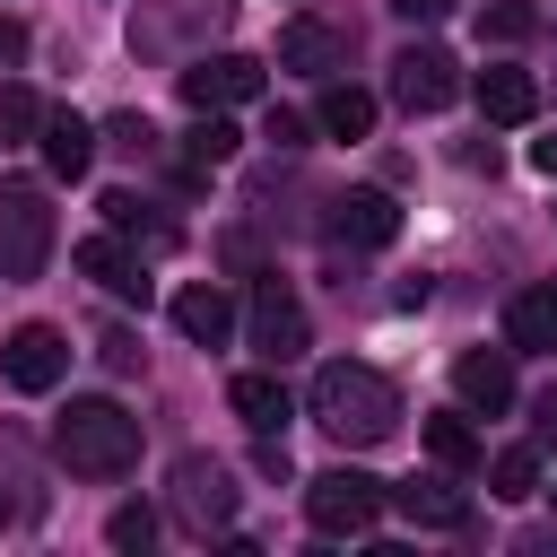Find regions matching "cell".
<instances>
[{"instance_id":"cell-1","label":"cell","mask_w":557,"mask_h":557,"mask_svg":"<svg viewBox=\"0 0 557 557\" xmlns=\"http://www.w3.org/2000/svg\"><path fill=\"white\" fill-rule=\"evenodd\" d=\"M305 409L339 435V444H374V435H392V418H400V392L374 374V366H322L313 374V392H305Z\"/></svg>"},{"instance_id":"cell-2","label":"cell","mask_w":557,"mask_h":557,"mask_svg":"<svg viewBox=\"0 0 557 557\" xmlns=\"http://www.w3.org/2000/svg\"><path fill=\"white\" fill-rule=\"evenodd\" d=\"M52 453L78 470V479H122L139 461V418L122 400H70L52 418Z\"/></svg>"},{"instance_id":"cell-3","label":"cell","mask_w":557,"mask_h":557,"mask_svg":"<svg viewBox=\"0 0 557 557\" xmlns=\"http://www.w3.org/2000/svg\"><path fill=\"white\" fill-rule=\"evenodd\" d=\"M392 505V487L383 479H366V470H322V479H305V522L313 531H331V540H357V531H374V513Z\"/></svg>"},{"instance_id":"cell-4","label":"cell","mask_w":557,"mask_h":557,"mask_svg":"<svg viewBox=\"0 0 557 557\" xmlns=\"http://www.w3.org/2000/svg\"><path fill=\"white\" fill-rule=\"evenodd\" d=\"M52 261V200L35 183L0 191V278H35Z\"/></svg>"},{"instance_id":"cell-5","label":"cell","mask_w":557,"mask_h":557,"mask_svg":"<svg viewBox=\"0 0 557 557\" xmlns=\"http://www.w3.org/2000/svg\"><path fill=\"white\" fill-rule=\"evenodd\" d=\"M174 513H183L191 531H226V522H235V479H226V461L183 453V461H174Z\"/></svg>"},{"instance_id":"cell-6","label":"cell","mask_w":557,"mask_h":557,"mask_svg":"<svg viewBox=\"0 0 557 557\" xmlns=\"http://www.w3.org/2000/svg\"><path fill=\"white\" fill-rule=\"evenodd\" d=\"M0 374H9L17 392H52V383L70 374V339H61L52 322H17V331L0 339Z\"/></svg>"},{"instance_id":"cell-7","label":"cell","mask_w":557,"mask_h":557,"mask_svg":"<svg viewBox=\"0 0 557 557\" xmlns=\"http://www.w3.org/2000/svg\"><path fill=\"white\" fill-rule=\"evenodd\" d=\"M392 96H400L409 113H444V104L461 96V70H453V52H444V44H409V52L392 61Z\"/></svg>"},{"instance_id":"cell-8","label":"cell","mask_w":557,"mask_h":557,"mask_svg":"<svg viewBox=\"0 0 557 557\" xmlns=\"http://www.w3.org/2000/svg\"><path fill=\"white\" fill-rule=\"evenodd\" d=\"M252 348L270 357V366H287L296 348H305V305H296V287L270 270V278H252Z\"/></svg>"},{"instance_id":"cell-9","label":"cell","mask_w":557,"mask_h":557,"mask_svg":"<svg viewBox=\"0 0 557 557\" xmlns=\"http://www.w3.org/2000/svg\"><path fill=\"white\" fill-rule=\"evenodd\" d=\"M244 96H261V61H244V52H200L191 70H183V104L191 113H226V104H244Z\"/></svg>"},{"instance_id":"cell-10","label":"cell","mask_w":557,"mask_h":557,"mask_svg":"<svg viewBox=\"0 0 557 557\" xmlns=\"http://www.w3.org/2000/svg\"><path fill=\"white\" fill-rule=\"evenodd\" d=\"M322 226H331V244L374 252V244H392V235H400V209H392V191H339Z\"/></svg>"},{"instance_id":"cell-11","label":"cell","mask_w":557,"mask_h":557,"mask_svg":"<svg viewBox=\"0 0 557 557\" xmlns=\"http://www.w3.org/2000/svg\"><path fill=\"white\" fill-rule=\"evenodd\" d=\"M278 70L331 78V70H348V35L322 26V17H287V26H278Z\"/></svg>"},{"instance_id":"cell-12","label":"cell","mask_w":557,"mask_h":557,"mask_svg":"<svg viewBox=\"0 0 557 557\" xmlns=\"http://www.w3.org/2000/svg\"><path fill=\"white\" fill-rule=\"evenodd\" d=\"M78 270H87L104 296H122V305H148V270H139V252H131L122 235H87V244H78Z\"/></svg>"},{"instance_id":"cell-13","label":"cell","mask_w":557,"mask_h":557,"mask_svg":"<svg viewBox=\"0 0 557 557\" xmlns=\"http://www.w3.org/2000/svg\"><path fill=\"white\" fill-rule=\"evenodd\" d=\"M453 392H461V409H513V357L505 348H470L461 366H453Z\"/></svg>"},{"instance_id":"cell-14","label":"cell","mask_w":557,"mask_h":557,"mask_svg":"<svg viewBox=\"0 0 557 557\" xmlns=\"http://www.w3.org/2000/svg\"><path fill=\"white\" fill-rule=\"evenodd\" d=\"M35 148H44V165H52L61 183H78V174L96 165V131H87V122H78L70 104H52V113H44V131H35Z\"/></svg>"},{"instance_id":"cell-15","label":"cell","mask_w":557,"mask_h":557,"mask_svg":"<svg viewBox=\"0 0 557 557\" xmlns=\"http://www.w3.org/2000/svg\"><path fill=\"white\" fill-rule=\"evenodd\" d=\"M174 331H183L191 348H218V339L235 331V296H226V287H209V278H200V287H183V296H174Z\"/></svg>"},{"instance_id":"cell-16","label":"cell","mask_w":557,"mask_h":557,"mask_svg":"<svg viewBox=\"0 0 557 557\" xmlns=\"http://www.w3.org/2000/svg\"><path fill=\"white\" fill-rule=\"evenodd\" d=\"M226 400H235V418H244L252 435H287V418H296V400H287V383H278V374H235V383H226Z\"/></svg>"},{"instance_id":"cell-17","label":"cell","mask_w":557,"mask_h":557,"mask_svg":"<svg viewBox=\"0 0 557 557\" xmlns=\"http://www.w3.org/2000/svg\"><path fill=\"white\" fill-rule=\"evenodd\" d=\"M505 339L557 357V278H540V287H522V296L505 305Z\"/></svg>"},{"instance_id":"cell-18","label":"cell","mask_w":557,"mask_h":557,"mask_svg":"<svg viewBox=\"0 0 557 557\" xmlns=\"http://www.w3.org/2000/svg\"><path fill=\"white\" fill-rule=\"evenodd\" d=\"M479 113H487V122H531V113H540V87H531V70H513V61L479 70Z\"/></svg>"},{"instance_id":"cell-19","label":"cell","mask_w":557,"mask_h":557,"mask_svg":"<svg viewBox=\"0 0 557 557\" xmlns=\"http://www.w3.org/2000/svg\"><path fill=\"white\" fill-rule=\"evenodd\" d=\"M392 505H400L409 522H426V531H461V522H470V496L444 487V479H409V487H392Z\"/></svg>"},{"instance_id":"cell-20","label":"cell","mask_w":557,"mask_h":557,"mask_svg":"<svg viewBox=\"0 0 557 557\" xmlns=\"http://www.w3.org/2000/svg\"><path fill=\"white\" fill-rule=\"evenodd\" d=\"M313 122H322L331 139H366V131H374V96H366V87H348V78H331Z\"/></svg>"},{"instance_id":"cell-21","label":"cell","mask_w":557,"mask_h":557,"mask_svg":"<svg viewBox=\"0 0 557 557\" xmlns=\"http://www.w3.org/2000/svg\"><path fill=\"white\" fill-rule=\"evenodd\" d=\"M487 487H496L505 505H522V496H540V453H531V444H513V453H496V461H487Z\"/></svg>"},{"instance_id":"cell-22","label":"cell","mask_w":557,"mask_h":557,"mask_svg":"<svg viewBox=\"0 0 557 557\" xmlns=\"http://www.w3.org/2000/svg\"><path fill=\"white\" fill-rule=\"evenodd\" d=\"M426 453H435L444 470H470V461H479V435L461 426V409H444V418H426Z\"/></svg>"},{"instance_id":"cell-23","label":"cell","mask_w":557,"mask_h":557,"mask_svg":"<svg viewBox=\"0 0 557 557\" xmlns=\"http://www.w3.org/2000/svg\"><path fill=\"white\" fill-rule=\"evenodd\" d=\"M183 148H191V165H226V157H235V148H244V131H235V122H226V113H200V122H191V139H183Z\"/></svg>"},{"instance_id":"cell-24","label":"cell","mask_w":557,"mask_h":557,"mask_svg":"<svg viewBox=\"0 0 557 557\" xmlns=\"http://www.w3.org/2000/svg\"><path fill=\"white\" fill-rule=\"evenodd\" d=\"M531 26H540V9H531V0H496V9L479 17V35H487V44H522Z\"/></svg>"},{"instance_id":"cell-25","label":"cell","mask_w":557,"mask_h":557,"mask_svg":"<svg viewBox=\"0 0 557 557\" xmlns=\"http://www.w3.org/2000/svg\"><path fill=\"white\" fill-rule=\"evenodd\" d=\"M44 113H52V104H35L26 87H0V139H35Z\"/></svg>"},{"instance_id":"cell-26","label":"cell","mask_w":557,"mask_h":557,"mask_svg":"<svg viewBox=\"0 0 557 557\" xmlns=\"http://www.w3.org/2000/svg\"><path fill=\"white\" fill-rule=\"evenodd\" d=\"M104 540H113V548H148V540H157V513H148V505H122V513L104 522Z\"/></svg>"},{"instance_id":"cell-27","label":"cell","mask_w":557,"mask_h":557,"mask_svg":"<svg viewBox=\"0 0 557 557\" xmlns=\"http://www.w3.org/2000/svg\"><path fill=\"white\" fill-rule=\"evenodd\" d=\"M104 139H113V148H131V157H148V139H157V131H148L139 113H113V122H104Z\"/></svg>"},{"instance_id":"cell-28","label":"cell","mask_w":557,"mask_h":557,"mask_svg":"<svg viewBox=\"0 0 557 557\" xmlns=\"http://www.w3.org/2000/svg\"><path fill=\"white\" fill-rule=\"evenodd\" d=\"M139 357H148V348H139L131 331H104V366H113V374H139Z\"/></svg>"},{"instance_id":"cell-29","label":"cell","mask_w":557,"mask_h":557,"mask_svg":"<svg viewBox=\"0 0 557 557\" xmlns=\"http://www.w3.org/2000/svg\"><path fill=\"white\" fill-rule=\"evenodd\" d=\"M305 131H313L305 113H270V131H261V139H270V148H305Z\"/></svg>"},{"instance_id":"cell-30","label":"cell","mask_w":557,"mask_h":557,"mask_svg":"<svg viewBox=\"0 0 557 557\" xmlns=\"http://www.w3.org/2000/svg\"><path fill=\"white\" fill-rule=\"evenodd\" d=\"M17 61H26V26H17V17H0V70H17Z\"/></svg>"},{"instance_id":"cell-31","label":"cell","mask_w":557,"mask_h":557,"mask_svg":"<svg viewBox=\"0 0 557 557\" xmlns=\"http://www.w3.org/2000/svg\"><path fill=\"white\" fill-rule=\"evenodd\" d=\"M392 9H400V17H409V26H435V17H444V9H453V0H392Z\"/></svg>"},{"instance_id":"cell-32","label":"cell","mask_w":557,"mask_h":557,"mask_svg":"<svg viewBox=\"0 0 557 557\" xmlns=\"http://www.w3.org/2000/svg\"><path fill=\"white\" fill-rule=\"evenodd\" d=\"M531 409H540V435H557V383H548V392H540Z\"/></svg>"},{"instance_id":"cell-33","label":"cell","mask_w":557,"mask_h":557,"mask_svg":"<svg viewBox=\"0 0 557 557\" xmlns=\"http://www.w3.org/2000/svg\"><path fill=\"white\" fill-rule=\"evenodd\" d=\"M531 165H540V174H557V131H548V139L531 148Z\"/></svg>"},{"instance_id":"cell-34","label":"cell","mask_w":557,"mask_h":557,"mask_svg":"<svg viewBox=\"0 0 557 557\" xmlns=\"http://www.w3.org/2000/svg\"><path fill=\"white\" fill-rule=\"evenodd\" d=\"M9 522H17V505H9V496H0V531H9Z\"/></svg>"},{"instance_id":"cell-35","label":"cell","mask_w":557,"mask_h":557,"mask_svg":"<svg viewBox=\"0 0 557 557\" xmlns=\"http://www.w3.org/2000/svg\"><path fill=\"white\" fill-rule=\"evenodd\" d=\"M548 496H557V487H548Z\"/></svg>"}]
</instances>
